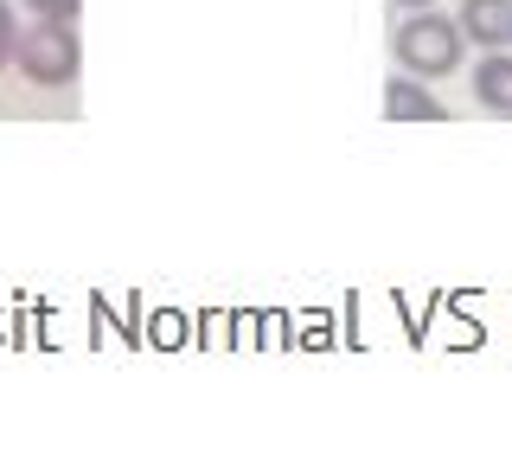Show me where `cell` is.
<instances>
[{
  "label": "cell",
  "mask_w": 512,
  "mask_h": 461,
  "mask_svg": "<svg viewBox=\"0 0 512 461\" xmlns=\"http://www.w3.org/2000/svg\"><path fill=\"white\" fill-rule=\"evenodd\" d=\"M474 103L493 109V116H512V58H506V45H493L474 65Z\"/></svg>",
  "instance_id": "cell-5"
},
{
  "label": "cell",
  "mask_w": 512,
  "mask_h": 461,
  "mask_svg": "<svg viewBox=\"0 0 512 461\" xmlns=\"http://www.w3.org/2000/svg\"><path fill=\"white\" fill-rule=\"evenodd\" d=\"M20 7H32L39 20H77V7H84V0H20Z\"/></svg>",
  "instance_id": "cell-6"
},
{
  "label": "cell",
  "mask_w": 512,
  "mask_h": 461,
  "mask_svg": "<svg viewBox=\"0 0 512 461\" xmlns=\"http://www.w3.org/2000/svg\"><path fill=\"white\" fill-rule=\"evenodd\" d=\"M13 65H20L32 84L64 90L84 71V45H77V20H32L20 39H13Z\"/></svg>",
  "instance_id": "cell-1"
},
{
  "label": "cell",
  "mask_w": 512,
  "mask_h": 461,
  "mask_svg": "<svg viewBox=\"0 0 512 461\" xmlns=\"http://www.w3.org/2000/svg\"><path fill=\"white\" fill-rule=\"evenodd\" d=\"M13 39H20V20H13V7L0 0V65H13Z\"/></svg>",
  "instance_id": "cell-7"
},
{
  "label": "cell",
  "mask_w": 512,
  "mask_h": 461,
  "mask_svg": "<svg viewBox=\"0 0 512 461\" xmlns=\"http://www.w3.org/2000/svg\"><path fill=\"white\" fill-rule=\"evenodd\" d=\"M455 26H461V39H468V45H480V52L512 45V0H461Z\"/></svg>",
  "instance_id": "cell-3"
},
{
  "label": "cell",
  "mask_w": 512,
  "mask_h": 461,
  "mask_svg": "<svg viewBox=\"0 0 512 461\" xmlns=\"http://www.w3.org/2000/svg\"><path fill=\"white\" fill-rule=\"evenodd\" d=\"M384 116H391V122H448V109L423 90V77L397 71L391 84H384Z\"/></svg>",
  "instance_id": "cell-4"
},
{
  "label": "cell",
  "mask_w": 512,
  "mask_h": 461,
  "mask_svg": "<svg viewBox=\"0 0 512 461\" xmlns=\"http://www.w3.org/2000/svg\"><path fill=\"white\" fill-rule=\"evenodd\" d=\"M391 7H410V13H423V7H436V0H391Z\"/></svg>",
  "instance_id": "cell-8"
},
{
  "label": "cell",
  "mask_w": 512,
  "mask_h": 461,
  "mask_svg": "<svg viewBox=\"0 0 512 461\" xmlns=\"http://www.w3.org/2000/svg\"><path fill=\"white\" fill-rule=\"evenodd\" d=\"M461 26L448 20V13L436 7H423V13H410L404 26H397V39H391V52H397V65H404L410 77H448V71H461Z\"/></svg>",
  "instance_id": "cell-2"
}]
</instances>
